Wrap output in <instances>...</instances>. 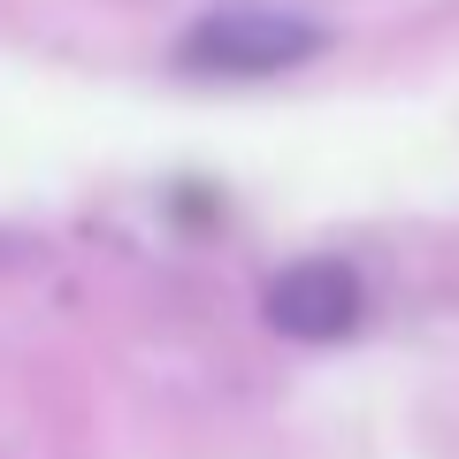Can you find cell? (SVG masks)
I'll use <instances>...</instances> for the list:
<instances>
[{
    "label": "cell",
    "mask_w": 459,
    "mask_h": 459,
    "mask_svg": "<svg viewBox=\"0 0 459 459\" xmlns=\"http://www.w3.org/2000/svg\"><path fill=\"white\" fill-rule=\"evenodd\" d=\"M352 307H360V291H352V276L337 261H307L268 291V322L299 329V337H337V329H352Z\"/></svg>",
    "instance_id": "cell-2"
},
{
    "label": "cell",
    "mask_w": 459,
    "mask_h": 459,
    "mask_svg": "<svg viewBox=\"0 0 459 459\" xmlns=\"http://www.w3.org/2000/svg\"><path fill=\"white\" fill-rule=\"evenodd\" d=\"M322 47V31L276 8H222L184 39V62L192 69H230V77H261V69H291Z\"/></svg>",
    "instance_id": "cell-1"
}]
</instances>
